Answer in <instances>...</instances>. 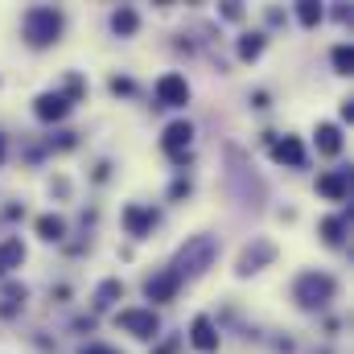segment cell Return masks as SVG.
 I'll list each match as a JSON object with an SVG mask.
<instances>
[{"instance_id": "obj_17", "label": "cell", "mask_w": 354, "mask_h": 354, "mask_svg": "<svg viewBox=\"0 0 354 354\" xmlns=\"http://www.w3.org/2000/svg\"><path fill=\"white\" fill-rule=\"evenodd\" d=\"M124 218H128V227H132V235H140V231H145V227L153 223V214H149V210H128Z\"/></svg>"}, {"instance_id": "obj_10", "label": "cell", "mask_w": 354, "mask_h": 354, "mask_svg": "<svg viewBox=\"0 0 354 354\" xmlns=\"http://www.w3.org/2000/svg\"><path fill=\"white\" fill-rule=\"evenodd\" d=\"M33 111H37V115H41V120H62V115H66V111H71V103H66V99H62V95H41V99H37V107H33Z\"/></svg>"}, {"instance_id": "obj_1", "label": "cell", "mask_w": 354, "mask_h": 354, "mask_svg": "<svg viewBox=\"0 0 354 354\" xmlns=\"http://www.w3.org/2000/svg\"><path fill=\"white\" fill-rule=\"evenodd\" d=\"M58 29H62V17H58L54 8H29V12H25V37H29L33 46L54 41Z\"/></svg>"}, {"instance_id": "obj_4", "label": "cell", "mask_w": 354, "mask_h": 354, "mask_svg": "<svg viewBox=\"0 0 354 354\" xmlns=\"http://www.w3.org/2000/svg\"><path fill=\"white\" fill-rule=\"evenodd\" d=\"M115 326H124L136 338H153L157 334V317L149 309H124V313H115Z\"/></svg>"}, {"instance_id": "obj_8", "label": "cell", "mask_w": 354, "mask_h": 354, "mask_svg": "<svg viewBox=\"0 0 354 354\" xmlns=\"http://www.w3.org/2000/svg\"><path fill=\"white\" fill-rule=\"evenodd\" d=\"M177 280L174 272H161V276H153L149 284H145V292H149V301H174V292H177Z\"/></svg>"}, {"instance_id": "obj_7", "label": "cell", "mask_w": 354, "mask_h": 354, "mask_svg": "<svg viewBox=\"0 0 354 354\" xmlns=\"http://www.w3.org/2000/svg\"><path fill=\"white\" fill-rule=\"evenodd\" d=\"M189 136H194V128L185 124V120H177V124H169L165 128V153H174V157H181V149H189Z\"/></svg>"}, {"instance_id": "obj_24", "label": "cell", "mask_w": 354, "mask_h": 354, "mask_svg": "<svg viewBox=\"0 0 354 354\" xmlns=\"http://www.w3.org/2000/svg\"><path fill=\"white\" fill-rule=\"evenodd\" d=\"M0 157H4V145H0Z\"/></svg>"}, {"instance_id": "obj_5", "label": "cell", "mask_w": 354, "mask_h": 354, "mask_svg": "<svg viewBox=\"0 0 354 354\" xmlns=\"http://www.w3.org/2000/svg\"><path fill=\"white\" fill-rule=\"evenodd\" d=\"M157 99H161L165 107H181V103L189 99L185 79H181V75H161V79H157Z\"/></svg>"}, {"instance_id": "obj_2", "label": "cell", "mask_w": 354, "mask_h": 354, "mask_svg": "<svg viewBox=\"0 0 354 354\" xmlns=\"http://www.w3.org/2000/svg\"><path fill=\"white\" fill-rule=\"evenodd\" d=\"M210 256H214V243L210 239H194L189 248H181V256H177V264L169 268L177 280L181 276H194V272H202V268L210 264Z\"/></svg>"}, {"instance_id": "obj_3", "label": "cell", "mask_w": 354, "mask_h": 354, "mask_svg": "<svg viewBox=\"0 0 354 354\" xmlns=\"http://www.w3.org/2000/svg\"><path fill=\"white\" fill-rule=\"evenodd\" d=\"M330 297H334V280H330V276L309 272V276H301V280H297V301H301V305H309V309H313V305H326Z\"/></svg>"}, {"instance_id": "obj_23", "label": "cell", "mask_w": 354, "mask_h": 354, "mask_svg": "<svg viewBox=\"0 0 354 354\" xmlns=\"http://www.w3.org/2000/svg\"><path fill=\"white\" fill-rule=\"evenodd\" d=\"M79 354H120V351H111V346H87V351H79Z\"/></svg>"}, {"instance_id": "obj_22", "label": "cell", "mask_w": 354, "mask_h": 354, "mask_svg": "<svg viewBox=\"0 0 354 354\" xmlns=\"http://www.w3.org/2000/svg\"><path fill=\"white\" fill-rule=\"evenodd\" d=\"M115 292H124V284H115V280H107V284H103V288H99V297H103V301H111V297H115Z\"/></svg>"}, {"instance_id": "obj_18", "label": "cell", "mask_w": 354, "mask_h": 354, "mask_svg": "<svg viewBox=\"0 0 354 354\" xmlns=\"http://www.w3.org/2000/svg\"><path fill=\"white\" fill-rule=\"evenodd\" d=\"M260 50H264V37H256V33H252V37H243V41H239V58H256V54H260Z\"/></svg>"}, {"instance_id": "obj_15", "label": "cell", "mask_w": 354, "mask_h": 354, "mask_svg": "<svg viewBox=\"0 0 354 354\" xmlns=\"http://www.w3.org/2000/svg\"><path fill=\"white\" fill-rule=\"evenodd\" d=\"M111 25H115V33H136V12H132V8H120V12L111 17Z\"/></svg>"}, {"instance_id": "obj_20", "label": "cell", "mask_w": 354, "mask_h": 354, "mask_svg": "<svg viewBox=\"0 0 354 354\" xmlns=\"http://www.w3.org/2000/svg\"><path fill=\"white\" fill-rule=\"evenodd\" d=\"M334 66H338L342 75H351V66H354V54H351V46H338V50H334Z\"/></svg>"}, {"instance_id": "obj_9", "label": "cell", "mask_w": 354, "mask_h": 354, "mask_svg": "<svg viewBox=\"0 0 354 354\" xmlns=\"http://www.w3.org/2000/svg\"><path fill=\"white\" fill-rule=\"evenodd\" d=\"M317 189H322L326 198H334V202H346V194H351V174H326V177H317Z\"/></svg>"}, {"instance_id": "obj_21", "label": "cell", "mask_w": 354, "mask_h": 354, "mask_svg": "<svg viewBox=\"0 0 354 354\" xmlns=\"http://www.w3.org/2000/svg\"><path fill=\"white\" fill-rule=\"evenodd\" d=\"M297 17H301V25H317V21H322V8H317V4H301Z\"/></svg>"}, {"instance_id": "obj_12", "label": "cell", "mask_w": 354, "mask_h": 354, "mask_svg": "<svg viewBox=\"0 0 354 354\" xmlns=\"http://www.w3.org/2000/svg\"><path fill=\"white\" fill-rule=\"evenodd\" d=\"M25 260V248H21V239H8L4 248H0V276L8 272V268H17Z\"/></svg>"}, {"instance_id": "obj_11", "label": "cell", "mask_w": 354, "mask_h": 354, "mask_svg": "<svg viewBox=\"0 0 354 354\" xmlns=\"http://www.w3.org/2000/svg\"><path fill=\"white\" fill-rule=\"evenodd\" d=\"M272 157L280 161V165H301L305 161V149H301V140H292V136H284L276 149H272Z\"/></svg>"}, {"instance_id": "obj_19", "label": "cell", "mask_w": 354, "mask_h": 354, "mask_svg": "<svg viewBox=\"0 0 354 354\" xmlns=\"http://www.w3.org/2000/svg\"><path fill=\"white\" fill-rule=\"evenodd\" d=\"M322 239H326V243H338V239H342V218H326V223H322Z\"/></svg>"}, {"instance_id": "obj_6", "label": "cell", "mask_w": 354, "mask_h": 354, "mask_svg": "<svg viewBox=\"0 0 354 354\" xmlns=\"http://www.w3.org/2000/svg\"><path fill=\"white\" fill-rule=\"evenodd\" d=\"M189 342H194L198 351H206V354L218 346V334H214L210 317H194V326H189Z\"/></svg>"}, {"instance_id": "obj_13", "label": "cell", "mask_w": 354, "mask_h": 354, "mask_svg": "<svg viewBox=\"0 0 354 354\" xmlns=\"http://www.w3.org/2000/svg\"><path fill=\"white\" fill-rule=\"evenodd\" d=\"M317 149H322V153H330V157L342 149V136H338V128H334V124H322V128H317Z\"/></svg>"}, {"instance_id": "obj_16", "label": "cell", "mask_w": 354, "mask_h": 354, "mask_svg": "<svg viewBox=\"0 0 354 354\" xmlns=\"http://www.w3.org/2000/svg\"><path fill=\"white\" fill-rule=\"evenodd\" d=\"M260 260H272V243H260L256 252H248V256H243V268H239V272H256V264H260Z\"/></svg>"}, {"instance_id": "obj_14", "label": "cell", "mask_w": 354, "mask_h": 354, "mask_svg": "<svg viewBox=\"0 0 354 354\" xmlns=\"http://www.w3.org/2000/svg\"><path fill=\"white\" fill-rule=\"evenodd\" d=\"M37 231H41V239H62V218L46 214V218H37Z\"/></svg>"}]
</instances>
